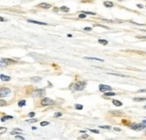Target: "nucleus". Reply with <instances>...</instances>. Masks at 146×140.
Returning <instances> with one entry per match:
<instances>
[{"label": "nucleus", "instance_id": "nucleus-18", "mask_svg": "<svg viewBox=\"0 0 146 140\" xmlns=\"http://www.w3.org/2000/svg\"><path fill=\"white\" fill-rule=\"evenodd\" d=\"M84 58L85 59H88V60H96V61H101V62L104 61L102 59H100V58H93V57H85Z\"/></svg>", "mask_w": 146, "mask_h": 140}, {"label": "nucleus", "instance_id": "nucleus-34", "mask_svg": "<svg viewBox=\"0 0 146 140\" xmlns=\"http://www.w3.org/2000/svg\"><path fill=\"white\" fill-rule=\"evenodd\" d=\"M15 137H16V139H22V140L24 139V136H19V135H16V136H15Z\"/></svg>", "mask_w": 146, "mask_h": 140}, {"label": "nucleus", "instance_id": "nucleus-25", "mask_svg": "<svg viewBox=\"0 0 146 140\" xmlns=\"http://www.w3.org/2000/svg\"><path fill=\"white\" fill-rule=\"evenodd\" d=\"M48 125H49V122H41V123H40V125L42 126V127L47 126Z\"/></svg>", "mask_w": 146, "mask_h": 140}, {"label": "nucleus", "instance_id": "nucleus-44", "mask_svg": "<svg viewBox=\"0 0 146 140\" xmlns=\"http://www.w3.org/2000/svg\"><path fill=\"white\" fill-rule=\"evenodd\" d=\"M138 39H146V36H137Z\"/></svg>", "mask_w": 146, "mask_h": 140}, {"label": "nucleus", "instance_id": "nucleus-16", "mask_svg": "<svg viewBox=\"0 0 146 140\" xmlns=\"http://www.w3.org/2000/svg\"><path fill=\"white\" fill-rule=\"evenodd\" d=\"M98 43H101V45L105 46L108 43V41L105 39H98Z\"/></svg>", "mask_w": 146, "mask_h": 140}, {"label": "nucleus", "instance_id": "nucleus-39", "mask_svg": "<svg viewBox=\"0 0 146 140\" xmlns=\"http://www.w3.org/2000/svg\"><path fill=\"white\" fill-rule=\"evenodd\" d=\"M113 129H114L115 131H116V132H120V131H121V129H120V128H118V127H114Z\"/></svg>", "mask_w": 146, "mask_h": 140}, {"label": "nucleus", "instance_id": "nucleus-1", "mask_svg": "<svg viewBox=\"0 0 146 140\" xmlns=\"http://www.w3.org/2000/svg\"><path fill=\"white\" fill-rule=\"evenodd\" d=\"M86 86V83L84 81H79L76 83L74 86V88L76 91H82Z\"/></svg>", "mask_w": 146, "mask_h": 140}, {"label": "nucleus", "instance_id": "nucleus-28", "mask_svg": "<svg viewBox=\"0 0 146 140\" xmlns=\"http://www.w3.org/2000/svg\"><path fill=\"white\" fill-rule=\"evenodd\" d=\"M100 128L101 129H111V126H99Z\"/></svg>", "mask_w": 146, "mask_h": 140}, {"label": "nucleus", "instance_id": "nucleus-46", "mask_svg": "<svg viewBox=\"0 0 146 140\" xmlns=\"http://www.w3.org/2000/svg\"><path fill=\"white\" fill-rule=\"evenodd\" d=\"M142 122H143L144 124H145V125H146V120H143V121H142Z\"/></svg>", "mask_w": 146, "mask_h": 140}, {"label": "nucleus", "instance_id": "nucleus-4", "mask_svg": "<svg viewBox=\"0 0 146 140\" xmlns=\"http://www.w3.org/2000/svg\"><path fill=\"white\" fill-rule=\"evenodd\" d=\"M11 93V90L8 87H0V97H4Z\"/></svg>", "mask_w": 146, "mask_h": 140}, {"label": "nucleus", "instance_id": "nucleus-20", "mask_svg": "<svg viewBox=\"0 0 146 140\" xmlns=\"http://www.w3.org/2000/svg\"><path fill=\"white\" fill-rule=\"evenodd\" d=\"M104 96H108V97H110V96H114L116 95V93H113V92H107L105 93H104L103 95Z\"/></svg>", "mask_w": 146, "mask_h": 140}, {"label": "nucleus", "instance_id": "nucleus-15", "mask_svg": "<svg viewBox=\"0 0 146 140\" xmlns=\"http://www.w3.org/2000/svg\"><path fill=\"white\" fill-rule=\"evenodd\" d=\"M25 105H26V100H21V101H19V102H18V106L20 107V108H22Z\"/></svg>", "mask_w": 146, "mask_h": 140}, {"label": "nucleus", "instance_id": "nucleus-48", "mask_svg": "<svg viewBox=\"0 0 146 140\" xmlns=\"http://www.w3.org/2000/svg\"><path fill=\"white\" fill-rule=\"evenodd\" d=\"M31 129H36V127H32Z\"/></svg>", "mask_w": 146, "mask_h": 140}, {"label": "nucleus", "instance_id": "nucleus-2", "mask_svg": "<svg viewBox=\"0 0 146 140\" xmlns=\"http://www.w3.org/2000/svg\"><path fill=\"white\" fill-rule=\"evenodd\" d=\"M45 91L42 89H37V90H34L31 94H30V96L33 97H41L43 95H45Z\"/></svg>", "mask_w": 146, "mask_h": 140}, {"label": "nucleus", "instance_id": "nucleus-23", "mask_svg": "<svg viewBox=\"0 0 146 140\" xmlns=\"http://www.w3.org/2000/svg\"><path fill=\"white\" fill-rule=\"evenodd\" d=\"M7 127H0V134H4L7 132Z\"/></svg>", "mask_w": 146, "mask_h": 140}, {"label": "nucleus", "instance_id": "nucleus-26", "mask_svg": "<svg viewBox=\"0 0 146 140\" xmlns=\"http://www.w3.org/2000/svg\"><path fill=\"white\" fill-rule=\"evenodd\" d=\"M7 65V64L4 62H3L2 61H0V68H3V67H6Z\"/></svg>", "mask_w": 146, "mask_h": 140}, {"label": "nucleus", "instance_id": "nucleus-38", "mask_svg": "<svg viewBox=\"0 0 146 140\" xmlns=\"http://www.w3.org/2000/svg\"><path fill=\"white\" fill-rule=\"evenodd\" d=\"M92 30V28L90 27H85L84 28V31H91Z\"/></svg>", "mask_w": 146, "mask_h": 140}, {"label": "nucleus", "instance_id": "nucleus-27", "mask_svg": "<svg viewBox=\"0 0 146 140\" xmlns=\"http://www.w3.org/2000/svg\"><path fill=\"white\" fill-rule=\"evenodd\" d=\"M82 13H83V14H91V15H96V14H95V13L90 12V11H82Z\"/></svg>", "mask_w": 146, "mask_h": 140}, {"label": "nucleus", "instance_id": "nucleus-13", "mask_svg": "<svg viewBox=\"0 0 146 140\" xmlns=\"http://www.w3.org/2000/svg\"><path fill=\"white\" fill-rule=\"evenodd\" d=\"M103 4L105 7H113V3L111 2H108V1L104 2Z\"/></svg>", "mask_w": 146, "mask_h": 140}, {"label": "nucleus", "instance_id": "nucleus-8", "mask_svg": "<svg viewBox=\"0 0 146 140\" xmlns=\"http://www.w3.org/2000/svg\"><path fill=\"white\" fill-rule=\"evenodd\" d=\"M39 7L41 8H43V9H49L51 7V5L49 4H47V3H41L39 5Z\"/></svg>", "mask_w": 146, "mask_h": 140}, {"label": "nucleus", "instance_id": "nucleus-43", "mask_svg": "<svg viewBox=\"0 0 146 140\" xmlns=\"http://www.w3.org/2000/svg\"><path fill=\"white\" fill-rule=\"evenodd\" d=\"M0 22H4V19L2 18V16H0Z\"/></svg>", "mask_w": 146, "mask_h": 140}, {"label": "nucleus", "instance_id": "nucleus-32", "mask_svg": "<svg viewBox=\"0 0 146 140\" xmlns=\"http://www.w3.org/2000/svg\"><path fill=\"white\" fill-rule=\"evenodd\" d=\"M79 17L80 19H84V18H86V15L84 14H81L79 15Z\"/></svg>", "mask_w": 146, "mask_h": 140}, {"label": "nucleus", "instance_id": "nucleus-17", "mask_svg": "<svg viewBox=\"0 0 146 140\" xmlns=\"http://www.w3.org/2000/svg\"><path fill=\"white\" fill-rule=\"evenodd\" d=\"M133 100L135 102H143V101H146V98L145 97H135L133 98Z\"/></svg>", "mask_w": 146, "mask_h": 140}, {"label": "nucleus", "instance_id": "nucleus-45", "mask_svg": "<svg viewBox=\"0 0 146 140\" xmlns=\"http://www.w3.org/2000/svg\"><path fill=\"white\" fill-rule=\"evenodd\" d=\"M138 7H140V8H142V5H140V4H138Z\"/></svg>", "mask_w": 146, "mask_h": 140}, {"label": "nucleus", "instance_id": "nucleus-9", "mask_svg": "<svg viewBox=\"0 0 146 140\" xmlns=\"http://www.w3.org/2000/svg\"><path fill=\"white\" fill-rule=\"evenodd\" d=\"M2 61L6 63L7 64L8 63H15L16 61L13 60V59H11V58H2Z\"/></svg>", "mask_w": 146, "mask_h": 140}, {"label": "nucleus", "instance_id": "nucleus-19", "mask_svg": "<svg viewBox=\"0 0 146 140\" xmlns=\"http://www.w3.org/2000/svg\"><path fill=\"white\" fill-rule=\"evenodd\" d=\"M60 10L64 12H68V11H69V8L66 6H63L60 8Z\"/></svg>", "mask_w": 146, "mask_h": 140}, {"label": "nucleus", "instance_id": "nucleus-5", "mask_svg": "<svg viewBox=\"0 0 146 140\" xmlns=\"http://www.w3.org/2000/svg\"><path fill=\"white\" fill-rule=\"evenodd\" d=\"M146 127V125H143V124H133V125L131 126V128L133 130H142L143 129H145Z\"/></svg>", "mask_w": 146, "mask_h": 140}, {"label": "nucleus", "instance_id": "nucleus-30", "mask_svg": "<svg viewBox=\"0 0 146 140\" xmlns=\"http://www.w3.org/2000/svg\"><path fill=\"white\" fill-rule=\"evenodd\" d=\"M61 116H62V113H61V112H56L55 114H54V117H59Z\"/></svg>", "mask_w": 146, "mask_h": 140}, {"label": "nucleus", "instance_id": "nucleus-35", "mask_svg": "<svg viewBox=\"0 0 146 140\" xmlns=\"http://www.w3.org/2000/svg\"><path fill=\"white\" fill-rule=\"evenodd\" d=\"M34 115H35V112H29V114H28V116L30 117H33Z\"/></svg>", "mask_w": 146, "mask_h": 140}, {"label": "nucleus", "instance_id": "nucleus-31", "mask_svg": "<svg viewBox=\"0 0 146 140\" xmlns=\"http://www.w3.org/2000/svg\"><path fill=\"white\" fill-rule=\"evenodd\" d=\"M10 134H11V135H14V134H20V132H17V131L14 130V131L11 132H10Z\"/></svg>", "mask_w": 146, "mask_h": 140}, {"label": "nucleus", "instance_id": "nucleus-12", "mask_svg": "<svg viewBox=\"0 0 146 140\" xmlns=\"http://www.w3.org/2000/svg\"><path fill=\"white\" fill-rule=\"evenodd\" d=\"M31 81H33L34 83H38V82H39V81L41 80V78L37 77V76H34V77H32L31 78Z\"/></svg>", "mask_w": 146, "mask_h": 140}, {"label": "nucleus", "instance_id": "nucleus-33", "mask_svg": "<svg viewBox=\"0 0 146 140\" xmlns=\"http://www.w3.org/2000/svg\"><path fill=\"white\" fill-rule=\"evenodd\" d=\"M108 74L109 75H117V76H121V77H125L126 75H120V74H115V73H108Z\"/></svg>", "mask_w": 146, "mask_h": 140}, {"label": "nucleus", "instance_id": "nucleus-7", "mask_svg": "<svg viewBox=\"0 0 146 140\" xmlns=\"http://www.w3.org/2000/svg\"><path fill=\"white\" fill-rule=\"evenodd\" d=\"M28 22L29 23H32V24H39V25H47L46 23L44 22H37V21H34V20H31V19H28L27 20Z\"/></svg>", "mask_w": 146, "mask_h": 140}, {"label": "nucleus", "instance_id": "nucleus-40", "mask_svg": "<svg viewBox=\"0 0 146 140\" xmlns=\"http://www.w3.org/2000/svg\"><path fill=\"white\" fill-rule=\"evenodd\" d=\"M14 130H15V131H17V132H22V131H23L22 129H19V128H15Z\"/></svg>", "mask_w": 146, "mask_h": 140}, {"label": "nucleus", "instance_id": "nucleus-42", "mask_svg": "<svg viewBox=\"0 0 146 140\" xmlns=\"http://www.w3.org/2000/svg\"><path fill=\"white\" fill-rule=\"evenodd\" d=\"M138 92H140V93H146V90H140Z\"/></svg>", "mask_w": 146, "mask_h": 140}, {"label": "nucleus", "instance_id": "nucleus-47", "mask_svg": "<svg viewBox=\"0 0 146 140\" xmlns=\"http://www.w3.org/2000/svg\"><path fill=\"white\" fill-rule=\"evenodd\" d=\"M81 133H86V131H80Z\"/></svg>", "mask_w": 146, "mask_h": 140}, {"label": "nucleus", "instance_id": "nucleus-10", "mask_svg": "<svg viewBox=\"0 0 146 140\" xmlns=\"http://www.w3.org/2000/svg\"><path fill=\"white\" fill-rule=\"evenodd\" d=\"M112 102H113V104H114V105L116 106V107H120V106L123 105V103L120 101L117 100H113Z\"/></svg>", "mask_w": 146, "mask_h": 140}, {"label": "nucleus", "instance_id": "nucleus-6", "mask_svg": "<svg viewBox=\"0 0 146 140\" xmlns=\"http://www.w3.org/2000/svg\"><path fill=\"white\" fill-rule=\"evenodd\" d=\"M99 90L101 92H105V91H110L112 90V87L109 85H103L101 84L99 85Z\"/></svg>", "mask_w": 146, "mask_h": 140}, {"label": "nucleus", "instance_id": "nucleus-29", "mask_svg": "<svg viewBox=\"0 0 146 140\" xmlns=\"http://www.w3.org/2000/svg\"><path fill=\"white\" fill-rule=\"evenodd\" d=\"M103 22H109V23H116V22L115 21H113V20H109V19H102Z\"/></svg>", "mask_w": 146, "mask_h": 140}, {"label": "nucleus", "instance_id": "nucleus-37", "mask_svg": "<svg viewBox=\"0 0 146 140\" xmlns=\"http://www.w3.org/2000/svg\"><path fill=\"white\" fill-rule=\"evenodd\" d=\"M88 137V135L87 134H84L83 135H82V136H81V138H83V139H87Z\"/></svg>", "mask_w": 146, "mask_h": 140}, {"label": "nucleus", "instance_id": "nucleus-3", "mask_svg": "<svg viewBox=\"0 0 146 140\" xmlns=\"http://www.w3.org/2000/svg\"><path fill=\"white\" fill-rule=\"evenodd\" d=\"M53 104H54V101L49 97H44L41 101V104L42 106H49V105H52Z\"/></svg>", "mask_w": 146, "mask_h": 140}, {"label": "nucleus", "instance_id": "nucleus-22", "mask_svg": "<svg viewBox=\"0 0 146 140\" xmlns=\"http://www.w3.org/2000/svg\"><path fill=\"white\" fill-rule=\"evenodd\" d=\"M75 109L76 110H83V105L82 104H75Z\"/></svg>", "mask_w": 146, "mask_h": 140}, {"label": "nucleus", "instance_id": "nucleus-11", "mask_svg": "<svg viewBox=\"0 0 146 140\" xmlns=\"http://www.w3.org/2000/svg\"><path fill=\"white\" fill-rule=\"evenodd\" d=\"M0 78H1V80L2 81H9L11 78L9 77V76H7L5 75H0Z\"/></svg>", "mask_w": 146, "mask_h": 140}, {"label": "nucleus", "instance_id": "nucleus-41", "mask_svg": "<svg viewBox=\"0 0 146 140\" xmlns=\"http://www.w3.org/2000/svg\"><path fill=\"white\" fill-rule=\"evenodd\" d=\"M98 26H100V27H103L104 29H109L110 28H108V27H107V26H103V25H98Z\"/></svg>", "mask_w": 146, "mask_h": 140}, {"label": "nucleus", "instance_id": "nucleus-21", "mask_svg": "<svg viewBox=\"0 0 146 140\" xmlns=\"http://www.w3.org/2000/svg\"><path fill=\"white\" fill-rule=\"evenodd\" d=\"M26 122H29V123H34V122H36L38 121L37 119H26L25 120Z\"/></svg>", "mask_w": 146, "mask_h": 140}, {"label": "nucleus", "instance_id": "nucleus-24", "mask_svg": "<svg viewBox=\"0 0 146 140\" xmlns=\"http://www.w3.org/2000/svg\"><path fill=\"white\" fill-rule=\"evenodd\" d=\"M7 104V102L6 101L4 100H0V107H2V106H4Z\"/></svg>", "mask_w": 146, "mask_h": 140}, {"label": "nucleus", "instance_id": "nucleus-36", "mask_svg": "<svg viewBox=\"0 0 146 140\" xmlns=\"http://www.w3.org/2000/svg\"><path fill=\"white\" fill-rule=\"evenodd\" d=\"M90 131L93 133H96V134H99V131L96 130V129H90Z\"/></svg>", "mask_w": 146, "mask_h": 140}, {"label": "nucleus", "instance_id": "nucleus-14", "mask_svg": "<svg viewBox=\"0 0 146 140\" xmlns=\"http://www.w3.org/2000/svg\"><path fill=\"white\" fill-rule=\"evenodd\" d=\"M12 118H13V117H12V116H10V115H7V116H4V117H2V119H1V121L4 122H5V121L8 120V119H12Z\"/></svg>", "mask_w": 146, "mask_h": 140}, {"label": "nucleus", "instance_id": "nucleus-49", "mask_svg": "<svg viewBox=\"0 0 146 140\" xmlns=\"http://www.w3.org/2000/svg\"><path fill=\"white\" fill-rule=\"evenodd\" d=\"M71 36H71V34H69V35H68V37H71Z\"/></svg>", "mask_w": 146, "mask_h": 140}]
</instances>
